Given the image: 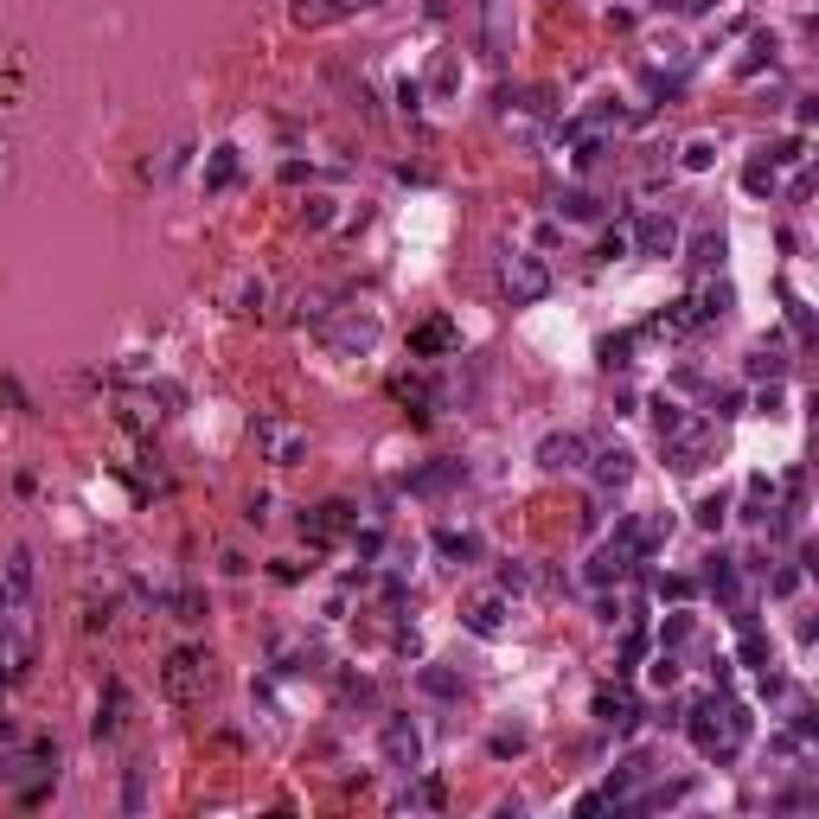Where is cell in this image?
Returning <instances> with one entry per match:
<instances>
[{
  "instance_id": "1",
  "label": "cell",
  "mask_w": 819,
  "mask_h": 819,
  "mask_svg": "<svg viewBox=\"0 0 819 819\" xmlns=\"http://www.w3.org/2000/svg\"><path fill=\"white\" fill-rule=\"evenodd\" d=\"M685 730H691L704 762H737L749 730H756V717L742 711V704H730V698H704V704H691Z\"/></svg>"
},
{
  "instance_id": "2",
  "label": "cell",
  "mask_w": 819,
  "mask_h": 819,
  "mask_svg": "<svg viewBox=\"0 0 819 819\" xmlns=\"http://www.w3.org/2000/svg\"><path fill=\"white\" fill-rule=\"evenodd\" d=\"M211 653L205 647H174L167 653V665H160V691L174 698V704H199L205 691H211Z\"/></svg>"
},
{
  "instance_id": "3",
  "label": "cell",
  "mask_w": 819,
  "mask_h": 819,
  "mask_svg": "<svg viewBox=\"0 0 819 819\" xmlns=\"http://www.w3.org/2000/svg\"><path fill=\"white\" fill-rule=\"evenodd\" d=\"M660 448H665V467H672V474H698V467L717 455V430L704 416H685L679 430L660 435Z\"/></svg>"
},
{
  "instance_id": "4",
  "label": "cell",
  "mask_w": 819,
  "mask_h": 819,
  "mask_svg": "<svg viewBox=\"0 0 819 819\" xmlns=\"http://www.w3.org/2000/svg\"><path fill=\"white\" fill-rule=\"evenodd\" d=\"M26 672H32V614L26 602H13L0 609V685H20Z\"/></svg>"
},
{
  "instance_id": "5",
  "label": "cell",
  "mask_w": 819,
  "mask_h": 819,
  "mask_svg": "<svg viewBox=\"0 0 819 819\" xmlns=\"http://www.w3.org/2000/svg\"><path fill=\"white\" fill-rule=\"evenodd\" d=\"M500 288H506L512 307H532L551 295V269L532 250H500Z\"/></svg>"
},
{
  "instance_id": "6",
  "label": "cell",
  "mask_w": 819,
  "mask_h": 819,
  "mask_svg": "<svg viewBox=\"0 0 819 819\" xmlns=\"http://www.w3.org/2000/svg\"><path fill=\"white\" fill-rule=\"evenodd\" d=\"M250 442L263 448V461H276V467L307 461V430L302 423H288V416H276V410H263V416L250 423Z\"/></svg>"
},
{
  "instance_id": "7",
  "label": "cell",
  "mask_w": 819,
  "mask_h": 819,
  "mask_svg": "<svg viewBox=\"0 0 819 819\" xmlns=\"http://www.w3.org/2000/svg\"><path fill=\"white\" fill-rule=\"evenodd\" d=\"M320 339H327V353L339 358H358L378 346V314H358V307H346V314H333L327 327H320Z\"/></svg>"
},
{
  "instance_id": "8",
  "label": "cell",
  "mask_w": 819,
  "mask_h": 819,
  "mask_svg": "<svg viewBox=\"0 0 819 819\" xmlns=\"http://www.w3.org/2000/svg\"><path fill=\"white\" fill-rule=\"evenodd\" d=\"M378 756H384V768H397V774H416V768H423V730H416L410 717H384Z\"/></svg>"
},
{
  "instance_id": "9",
  "label": "cell",
  "mask_w": 819,
  "mask_h": 819,
  "mask_svg": "<svg viewBox=\"0 0 819 819\" xmlns=\"http://www.w3.org/2000/svg\"><path fill=\"white\" fill-rule=\"evenodd\" d=\"M614 537L647 563L653 551H665V537H672V512H634V519H621V525H614Z\"/></svg>"
},
{
  "instance_id": "10",
  "label": "cell",
  "mask_w": 819,
  "mask_h": 819,
  "mask_svg": "<svg viewBox=\"0 0 819 819\" xmlns=\"http://www.w3.org/2000/svg\"><path fill=\"white\" fill-rule=\"evenodd\" d=\"M628 244H634V256H647V263H665V256L679 250V218H672V211H647V218L628 230Z\"/></svg>"
},
{
  "instance_id": "11",
  "label": "cell",
  "mask_w": 819,
  "mask_h": 819,
  "mask_svg": "<svg viewBox=\"0 0 819 819\" xmlns=\"http://www.w3.org/2000/svg\"><path fill=\"white\" fill-rule=\"evenodd\" d=\"M589 461V435L583 430H551L544 442H537V467L544 474H576Z\"/></svg>"
},
{
  "instance_id": "12",
  "label": "cell",
  "mask_w": 819,
  "mask_h": 819,
  "mask_svg": "<svg viewBox=\"0 0 819 819\" xmlns=\"http://www.w3.org/2000/svg\"><path fill=\"white\" fill-rule=\"evenodd\" d=\"M634 551H628V544H621V537H609V544H595V557L583 563V583L589 589H609V583H628V576H634Z\"/></svg>"
},
{
  "instance_id": "13",
  "label": "cell",
  "mask_w": 819,
  "mask_h": 819,
  "mask_svg": "<svg viewBox=\"0 0 819 819\" xmlns=\"http://www.w3.org/2000/svg\"><path fill=\"white\" fill-rule=\"evenodd\" d=\"M358 525V512L346 506V500H327V506H314L302 519V532H307V544H339V537Z\"/></svg>"
},
{
  "instance_id": "14",
  "label": "cell",
  "mask_w": 819,
  "mask_h": 819,
  "mask_svg": "<svg viewBox=\"0 0 819 819\" xmlns=\"http://www.w3.org/2000/svg\"><path fill=\"white\" fill-rule=\"evenodd\" d=\"M410 353L416 358H461V327L455 320H423V327H410Z\"/></svg>"
},
{
  "instance_id": "15",
  "label": "cell",
  "mask_w": 819,
  "mask_h": 819,
  "mask_svg": "<svg viewBox=\"0 0 819 819\" xmlns=\"http://www.w3.org/2000/svg\"><path fill=\"white\" fill-rule=\"evenodd\" d=\"M506 614H512V595L506 589H493V595H474V602L461 609V621H467L481 640H493V634H506Z\"/></svg>"
},
{
  "instance_id": "16",
  "label": "cell",
  "mask_w": 819,
  "mask_h": 819,
  "mask_svg": "<svg viewBox=\"0 0 819 819\" xmlns=\"http://www.w3.org/2000/svg\"><path fill=\"white\" fill-rule=\"evenodd\" d=\"M583 467L595 474V486H602V493H621V486L634 481V455H628V448H589Z\"/></svg>"
},
{
  "instance_id": "17",
  "label": "cell",
  "mask_w": 819,
  "mask_h": 819,
  "mask_svg": "<svg viewBox=\"0 0 819 819\" xmlns=\"http://www.w3.org/2000/svg\"><path fill=\"white\" fill-rule=\"evenodd\" d=\"M378 0H295V26H333L353 20V13H372Z\"/></svg>"
},
{
  "instance_id": "18",
  "label": "cell",
  "mask_w": 819,
  "mask_h": 819,
  "mask_svg": "<svg viewBox=\"0 0 819 819\" xmlns=\"http://www.w3.org/2000/svg\"><path fill=\"white\" fill-rule=\"evenodd\" d=\"M122 723H128V685H122V679H109V685H102V704H97V723H90V730H97V737H122Z\"/></svg>"
},
{
  "instance_id": "19",
  "label": "cell",
  "mask_w": 819,
  "mask_h": 819,
  "mask_svg": "<svg viewBox=\"0 0 819 819\" xmlns=\"http://www.w3.org/2000/svg\"><path fill=\"white\" fill-rule=\"evenodd\" d=\"M704 583H711V595L723 602V609H742V570H737V557H711V563H704Z\"/></svg>"
},
{
  "instance_id": "20",
  "label": "cell",
  "mask_w": 819,
  "mask_h": 819,
  "mask_svg": "<svg viewBox=\"0 0 819 819\" xmlns=\"http://www.w3.org/2000/svg\"><path fill=\"white\" fill-rule=\"evenodd\" d=\"M263 307H269V276L244 269V276L230 282V314H244V320H250V314H263Z\"/></svg>"
},
{
  "instance_id": "21",
  "label": "cell",
  "mask_w": 819,
  "mask_h": 819,
  "mask_svg": "<svg viewBox=\"0 0 819 819\" xmlns=\"http://www.w3.org/2000/svg\"><path fill=\"white\" fill-rule=\"evenodd\" d=\"M237 174H244V154H237V148H211V160H205V193L237 186Z\"/></svg>"
},
{
  "instance_id": "22",
  "label": "cell",
  "mask_w": 819,
  "mask_h": 819,
  "mask_svg": "<svg viewBox=\"0 0 819 819\" xmlns=\"http://www.w3.org/2000/svg\"><path fill=\"white\" fill-rule=\"evenodd\" d=\"M595 717H602V723H609V730H634V698H628V691H595Z\"/></svg>"
},
{
  "instance_id": "23",
  "label": "cell",
  "mask_w": 819,
  "mask_h": 819,
  "mask_svg": "<svg viewBox=\"0 0 819 819\" xmlns=\"http://www.w3.org/2000/svg\"><path fill=\"white\" fill-rule=\"evenodd\" d=\"M435 551H442L448 563H474V557H481V537H474V532H455V525H442V532H435Z\"/></svg>"
},
{
  "instance_id": "24",
  "label": "cell",
  "mask_w": 819,
  "mask_h": 819,
  "mask_svg": "<svg viewBox=\"0 0 819 819\" xmlns=\"http://www.w3.org/2000/svg\"><path fill=\"white\" fill-rule=\"evenodd\" d=\"M448 793H442V781H410L404 793H397V813H435Z\"/></svg>"
},
{
  "instance_id": "25",
  "label": "cell",
  "mask_w": 819,
  "mask_h": 819,
  "mask_svg": "<svg viewBox=\"0 0 819 819\" xmlns=\"http://www.w3.org/2000/svg\"><path fill=\"white\" fill-rule=\"evenodd\" d=\"M467 481V467H461V461H435V467H423V474H416V493H448V486H461Z\"/></svg>"
},
{
  "instance_id": "26",
  "label": "cell",
  "mask_w": 819,
  "mask_h": 819,
  "mask_svg": "<svg viewBox=\"0 0 819 819\" xmlns=\"http://www.w3.org/2000/svg\"><path fill=\"white\" fill-rule=\"evenodd\" d=\"M691 307H698V320H723V314H730V282L698 288V295H691Z\"/></svg>"
},
{
  "instance_id": "27",
  "label": "cell",
  "mask_w": 819,
  "mask_h": 819,
  "mask_svg": "<svg viewBox=\"0 0 819 819\" xmlns=\"http://www.w3.org/2000/svg\"><path fill=\"white\" fill-rule=\"evenodd\" d=\"M679 167H685V174H711V167H717V141H711V135L685 141V148H679Z\"/></svg>"
},
{
  "instance_id": "28",
  "label": "cell",
  "mask_w": 819,
  "mask_h": 819,
  "mask_svg": "<svg viewBox=\"0 0 819 819\" xmlns=\"http://www.w3.org/2000/svg\"><path fill=\"white\" fill-rule=\"evenodd\" d=\"M691 634H698V621H691V614H665L660 647H665V653H679V647H691Z\"/></svg>"
},
{
  "instance_id": "29",
  "label": "cell",
  "mask_w": 819,
  "mask_h": 819,
  "mask_svg": "<svg viewBox=\"0 0 819 819\" xmlns=\"http://www.w3.org/2000/svg\"><path fill=\"white\" fill-rule=\"evenodd\" d=\"M774 51H781V46H774L768 32H756V39H749V51L737 58V71H742V77H749V71H762V65H774Z\"/></svg>"
},
{
  "instance_id": "30",
  "label": "cell",
  "mask_w": 819,
  "mask_h": 819,
  "mask_svg": "<svg viewBox=\"0 0 819 819\" xmlns=\"http://www.w3.org/2000/svg\"><path fill=\"white\" fill-rule=\"evenodd\" d=\"M742 186H749L756 199H762V193H774V160H768V154H756V160L742 167Z\"/></svg>"
},
{
  "instance_id": "31",
  "label": "cell",
  "mask_w": 819,
  "mask_h": 819,
  "mask_svg": "<svg viewBox=\"0 0 819 819\" xmlns=\"http://www.w3.org/2000/svg\"><path fill=\"white\" fill-rule=\"evenodd\" d=\"M781 372H788V358L774 353V346H756V353H749V378H781Z\"/></svg>"
},
{
  "instance_id": "32",
  "label": "cell",
  "mask_w": 819,
  "mask_h": 819,
  "mask_svg": "<svg viewBox=\"0 0 819 819\" xmlns=\"http://www.w3.org/2000/svg\"><path fill=\"white\" fill-rule=\"evenodd\" d=\"M602 365H609V372L634 365V333H621V339H602Z\"/></svg>"
},
{
  "instance_id": "33",
  "label": "cell",
  "mask_w": 819,
  "mask_h": 819,
  "mask_svg": "<svg viewBox=\"0 0 819 819\" xmlns=\"http://www.w3.org/2000/svg\"><path fill=\"white\" fill-rule=\"evenodd\" d=\"M717 256H723V230H704V237L691 244V263H698V269H711Z\"/></svg>"
},
{
  "instance_id": "34",
  "label": "cell",
  "mask_w": 819,
  "mask_h": 819,
  "mask_svg": "<svg viewBox=\"0 0 819 819\" xmlns=\"http://www.w3.org/2000/svg\"><path fill=\"white\" fill-rule=\"evenodd\" d=\"M141 800H148V768L135 762V768H128V793H122V807H128V813H141Z\"/></svg>"
},
{
  "instance_id": "35",
  "label": "cell",
  "mask_w": 819,
  "mask_h": 819,
  "mask_svg": "<svg viewBox=\"0 0 819 819\" xmlns=\"http://www.w3.org/2000/svg\"><path fill=\"white\" fill-rule=\"evenodd\" d=\"M557 211H563V218H595L602 205L589 199V193H563V199H557Z\"/></svg>"
},
{
  "instance_id": "36",
  "label": "cell",
  "mask_w": 819,
  "mask_h": 819,
  "mask_svg": "<svg viewBox=\"0 0 819 819\" xmlns=\"http://www.w3.org/2000/svg\"><path fill=\"white\" fill-rule=\"evenodd\" d=\"M653 685H660V691L679 685V653H665V647H660V660H653Z\"/></svg>"
},
{
  "instance_id": "37",
  "label": "cell",
  "mask_w": 819,
  "mask_h": 819,
  "mask_svg": "<svg viewBox=\"0 0 819 819\" xmlns=\"http://www.w3.org/2000/svg\"><path fill=\"white\" fill-rule=\"evenodd\" d=\"M742 660H749V665H762V660H768V640L756 634V628H749V634H742ZM762 672H768V665H762Z\"/></svg>"
},
{
  "instance_id": "38",
  "label": "cell",
  "mask_w": 819,
  "mask_h": 819,
  "mask_svg": "<svg viewBox=\"0 0 819 819\" xmlns=\"http://www.w3.org/2000/svg\"><path fill=\"white\" fill-rule=\"evenodd\" d=\"M698 525H704V532H717V525H723V493H717V500H704V506H698Z\"/></svg>"
},
{
  "instance_id": "39",
  "label": "cell",
  "mask_w": 819,
  "mask_h": 819,
  "mask_svg": "<svg viewBox=\"0 0 819 819\" xmlns=\"http://www.w3.org/2000/svg\"><path fill=\"white\" fill-rule=\"evenodd\" d=\"M519 749H525V730H500L493 737V756H519Z\"/></svg>"
},
{
  "instance_id": "40",
  "label": "cell",
  "mask_w": 819,
  "mask_h": 819,
  "mask_svg": "<svg viewBox=\"0 0 819 819\" xmlns=\"http://www.w3.org/2000/svg\"><path fill=\"white\" fill-rule=\"evenodd\" d=\"M423 685H430L435 698H455V691H461L455 679H448V672H435V665H430V672H423Z\"/></svg>"
},
{
  "instance_id": "41",
  "label": "cell",
  "mask_w": 819,
  "mask_h": 819,
  "mask_svg": "<svg viewBox=\"0 0 819 819\" xmlns=\"http://www.w3.org/2000/svg\"><path fill=\"white\" fill-rule=\"evenodd\" d=\"M660 595H672V602H685V595H691V576H660Z\"/></svg>"
},
{
  "instance_id": "42",
  "label": "cell",
  "mask_w": 819,
  "mask_h": 819,
  "mask_svg": "<svg viewBox=\"0 0 819 819\" xmlns=\"http://www.w3.org/2000/svg\"><path fill=\"white\" fill-rule=\"evenodd\" d=\"M634 250V244H628V230H609V237H602V256H628Z\"/></svg>"
},
{
  "instance_id": "43",
  "label": "cell",
  "mask_w": 819,
  "mask_h": 819,
  "mask_svg": "<svg viewBox=\"0 0 819 819\" xmlns=\"http://www.w3.org/2000/svg\"><path fill=\"white\" fill-rule=\"evenodd\" d=\"M435 90H455V58H442V65H435V77H430Z\"/></svg>"
},
{
  "instance_id": "44",
  "label": "cell",
  "mask_w": 819,
  "mask_h": 819,
  "mask_svg": "<svg viewBox=\"0 0 819 819\" xmlns=\"http://www.w3.org/2000/svg\"><path fill=\"white\" fill-rule=\"evenodd\" d=\"M7 174H13V167H7V141H0V193H7Z\"/></svg>"
}]
</instances>
